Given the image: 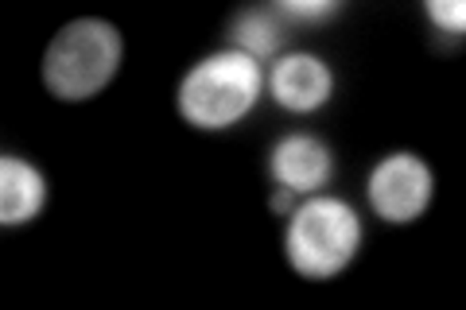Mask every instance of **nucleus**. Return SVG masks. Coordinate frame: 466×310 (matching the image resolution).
Returning <instances> with one entry per match:
<instances>
[{
    "instance_id": "obj_1",
    "label": "nucleus",
    "mask_w": 466,
    "mask_h": 310,
    "mask_svg": "<svg viewBox=\"0 0 466 310\" xmlns=\"http://www.w3.org/2000/svg\"><path fill=\"white\" fill-rule=\"evenodd\" d=\"M260 90H265V74L257 58L245 51H222L187 70L179 82V113L187 125L218 132L238 125L257 105Z\"/></svg>"
},
{
    "instance_id": "obj_2",
    "label": "nucleus",
    "mask_w": 466,
    "mask_h": 310,
    "mask_svg": "<svg viewBox=\"0 0 466 310\" xmlns=\"http://www.w3.org/2000/svg\"><path fill=\"white\" fill-rule=\"evenodd\" d=\"M121 66V32L109 20H70L47 43L43 82L58 101H90Z\"/></svg>"
},
{
    "instance_id": "obj_3",
    "label": "nucleus",
    "mask_w": 466,
    "mask_h": 310,
    "mask_svg": "<svg viewBox=\"0 0 466 310\" xmlns=\"http://www.w3.org/2000/svg\"><path fill=\"white\" fill-rule=\"evenodd\" d=\"M361 245V221L342 198H311L288 221V264L303 279L339 275Z\"/></svg>"
},
{
    "instance_id": "obj_4",
    "label": "nucleus",
    "mask_w": 466,
    "mask_h": 310,
    "mask_svg": "<svg viewBox=\"0 0 466 310\" xmlns=\"http://www.w3.org/2000/svg\"><path fill=\"white\" fill-rule=\"evenodd\" d=\"M370 205L377 217L392 221V225H408L428 210L431 202V171L420 155H385L370 175Z\"/></svg>"
},
{
    "instance_id": "obj_5",
    "label": "nucleus",
    "mask_w": 466,
    "mask_h": 310,
    "mask_svg": "<svg viewBox=\"0 0 466 310\" xmlns=\"http://www.w3.org/2000/svg\"><path fill=\"white\" fill-rule=\"evenodd\" d=\"M334 171V159H330V147L323 140L308 136V132H291L280 144L272 147V159H268V175L276 179V186L291 190V195H311L319 190Z\"/></svg>"
},
{
    "instance_id": "obj_6",
    "label": "nucleus",
    "mask_w": 466,
    "mask_h": 310,
    "mask_svg": "<svg viewBox=\"0 0 466 310\" xmlns=\"http://www.w3.org/2000/svg\"><path fill=\"white\" fill-rule=\"evenodd\" d=\"M268 90L291 113H315L319 105H327V101H330L334 78H330V70H327L323 58H315V55H288V58H280V63L272 66Z\"/></svg>"
},
{
    "instance_id": "obj_7",
    "label": "nucleus",
    "mask_w": 466,
    "mask_h": 310,
    "mask_svg": "<svg viewBox=\"0 0 466 310\" xmlns=\"http://www.w3.org/2000/svg\"><path fill=\"white\" fill-rule=\"evenodd\" d=\"M43 202H47V179L20 155L0 159V221L5 225H24L32 221Z\"/></svg>"
},
{
    "instance_id": "obj_8",
    "label": "nucleus",
    "mask_w": 466,
    "mask_h": 310,
    "mask_svg": "<svg viewBox=\"0 0 466 310\" xmlns=\"http://www.w3.org/2000/svg\"><path fill=\"white\" fill-rule=\"evenodd\" d=\"M229 39L238 43V51H245L249 58H268L276 55L284 39V24H280V12L276 8H249L241 12L229 27Z\"/></svg>"
},
{
    "instance_id": "obj_9",
    "label": "nucleus",
    "mask_w": 466,
    "mask_h": 310,
    "mask_svg": "<svg viewBox=\"0 0 466 310\" xmlns=\"http://www.w3.org/2000/svg\"><path fill=\"white\" fill-rule=\"evenodd\" d=\"M428 16L443 27V32H455L462 35L466 32V5L462 0H428Z\"/></svg>"
},
{
    "instance_id": "obj_10",
    "label": "nucleus",
    "mask_w": 466,
    "mask_h": 310,
    "mask_svg": "<svg viewBox=\"0 0 466 310\" xmlns=\"http://www.w3.org/2000/svg\"><path fill=\"white\" fill-rule=\"evenodd\" d=\"M339 8H342L339 0H280V5H276V12L296 16V20H327Z\"/></svg>"
},
{
    "instance_id": "obj_11",
    "label": "nucleus",
    "mask_w": 466,
    "mask_h": 310,
    "mask_svg": "<svg viewBox=\"0 0 466 310\" xmlns=\"http://www.w3.org/2000/svg\"><path fill=\"white\" fill-rule=\"evenodd\" d=\"M288 205H291V190L280 186V195L272 198V210H276V214H288Z\"/></svg>"
}]
</instances>
